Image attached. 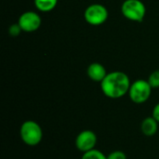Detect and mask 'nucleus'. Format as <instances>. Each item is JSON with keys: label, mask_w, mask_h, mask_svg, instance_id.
<instances>
[{"label": "nucleus", "mask_w": 159, "mask_h": 159, "mask_svg": "<svg viewBox=\"0 0 159 159\" xmlns=\"http://www.w3.org/2000/svg\"><path fill=\"white\" fill-rule=\"evenodd\" d=\"M130 80L127 74L115 71L106 75L101 82L102 93L110 99H119L129 93L130 88Z\"/></svg>", "instance_id": "nucleus-1"}, {"label": "nucleus", "mask_w": 159, "mask_h": 159, "mask_svg": "<svg viewBox=\"0 0 159 159\" xmlns=\"http://www.w3.org/2000/svg\"><path fill=\"white\" fill-rule=\"evenodd\" d=\"M20 136L21 141L29 146L38 145L43 138V130L40 125L33 120L23 122L20 129Z\"/></svg>", "instance_id": "nucleus-2"}, {"label": "nucleus", "mask_w": 159, "mask_h": 159, "mask_svg": "<svg viewBox=\"0 0 159 159\" xmlns=\"http://www.w3.org/2000/svg\"><path fill=\"white\" fill-rule=\"evenodd\" d=\"M121 12L129 20L141 22L146 14V7L141 0H125L121 6Z\"/></svg>", "instance_id": "nucleus-3"}, {"label": "nucleus", "mask_w": 159, "mask_h": 159, "mask_svg": "<svg viewBox=\"0 0 159 159\" xmlns=\"http://www.w3.org/2000/svg\"><path fill=\"white\" fill-rule=\"evenodd\" d=\"M152 87L147 80L139 79L130 85L129 96L134 103H143L147 102L152 93Z\"/></svg>", "instance_id": "nucleus-4"}, {"label": "nucleus", "mask_w": 159, "mask_h": 159, "mask_svg": "<svg viewBox=\"0 0 159 159\" xmlns=\"http://www.w3.org/2000/svg\"><path fill=\"white\" fill-rule=\"evenodd\" d=\"M84 17L89 24L99 26L103 24L108 19V10L103 5L92 4L86 8Z\"/></svg>", "instance_id": "nucleus-5"}, {"label": "nucleus", "mask_w": 159, "mask_h": 159, "mask_svg": "<svg viewBox=\"0 0 159 159\" xmlns=\"http://www.w3.org/2000/svg\"><path fill=\"white\" fill-rule=\"evenodd\" d=\"M75 147L84 153L91 151L95 149V145L97 144V135L92 130H83L81 131L75 138Z\"/></svg>", "instance_id": "nucleus-6"}, {"label": "nucleus", "mask_w": 159, "mask_h": 159, "mask_svg": "<svg viewBox=\"0 0 159 159\" xmlns=\"http://www.w3.org/2000/svg\"><path fill=\"white\" fill-rule=\"evenodd\" d=\"M41 18L34 11H26L22 13L18 20L23 32L32 33L36 31L41 25Z\"/></svg>", "instance_id": "nucleus-7"}, {"label": "nucleus", "mask_w": 159, "mask_h": 159, "mask_svg": "<svg viewBox=\"0 0 159 159\" xmlns=\"http://www.w3.org/2000/svg\"><path fill=\"white\" fill-rule=\"evenodd\" d=\"M87 74L88 76L95 82H102L107 75L104 66L99 62H93L89 64L87 70Z\"/></svg>", "instance_id": "nucleus-8"}, {"label": "nucleus", "mask_w": 159, "mask_h": 159, "mask_svg": "<svg viewBox=\"0 0 159 159\" xmlns=\"http://www.w3.org/2000/svg\"><path fill=\"white\" fill-rule=\"evenodd\" d=\"M158 122L153 117V116H149L143 119V121L142 122L141 125V129L142 132L148 137L154 136L158 129Z\"/></svg>", "instance_id": "nucleus-9"}, {"label": "nucleus", "mask_w": 159, "mask_h": 159, "mask_svg": "<svg viewBox=\"0 0 159 159\" xmlns=\"http://www.w3.org/2000/svg\"><path fill=\"white\" fill-rule=\"evenodd\" d=\"M58 0H34L35 7L42 12H48L55 8Z\"/></svg>", "instance_id": "nucleus-10"}, {"label": "nucleus", "mask_w": 159, "mask_h": 159, "mask_svg": "<svg viewBox=\"0 0 159 159\" xmlns=\"http://www.w3.org/2000/svg\"><path fill=\"white\" fill-rule=\"evenodd\" d=\"M81 159H107V157L100 150L93 149L87 153H84Z\"/></svg>", "instance_id": "nucleus-11"}, {"label": "nucleus", "mask_w": 159, "mask_h": 159, "mask_svg": "<svg viewBox=\"0 0 159 159\" xmlns=\"http://www.w3.org/2000/svg\"><path fill=\"white\" fill-rule=\"evenodd\" d=\"M147 81L149 82V84L151 85V87L153 89H157V88H159V70L154 71L150 75V76H149V78H148Z\"/></svg>", "instance_id": "nucleus-12"}, {"label": "nucleus", "mask_w": 159, "mask_h": 159, "mask_svg": "<svg viewBox=\"0 0 159 159\" xmlns=\"http://www.w3.org/2000/svg\"><path fill=\"white\" fill-rule=\"evenodd\" d=\"M21 31H22V29H21V27L20 26L19 23L11 24V25L9 26V28H8V33H9V34H10L11 36H13V37L18 36V35L20 34Z\"/></svg>", "instance_id": "nucleus-13"}, {"label": "nucleus", "mask_w": 159, "mask_h": 159, "mask_svg": "<svg viewBox=\"0 0 159 159\" xmlns=\"http://www.w3.org/2000/svg\"><path fill=\"white\" fill-rule=\"evenodd\" d=\"M107 159H127V156L123 151H114L107 156Z\"/></svg>", "instance_id": "nucleus-14"}, {"label": "nucleus", "mask_w": 159, "mask_h": 159, "mask_svg": "<svg viewBox=\"0 0 159 159\" xmlns=\"http://www.w3.org/2000/svg\"><path fill=\"white\" fill-rule=\"evenodd\" d=\"M152 116L159 123V103H157L154 109H153V112H152Z\"/></svg>", "instance_id": "nucleus-15"}]
</instances>
